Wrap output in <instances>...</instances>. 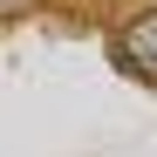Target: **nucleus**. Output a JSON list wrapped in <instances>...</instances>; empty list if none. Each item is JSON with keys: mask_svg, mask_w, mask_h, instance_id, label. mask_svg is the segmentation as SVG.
Masks as SVG:
<instances>
[{"mask_svg": "<svg viewBox=\"0 0 157 157\" xmlns=\"http://www.w3.org/2000/svg\"><path fill=\"white\" fill-rule=\"evenodd\" d=\"M34 7V0H0V21H7V14H28Z\"/></svg>", "mask_w": 157, "mask_h": 157, "instance_id": "obj_2", "label": "nucleus"}, {"mask_svg": "<svg viewBox=\"0 0 157 157\" xmlns=\"http://www.w3.org/2000/svg\"><path fill=\"white\" fill-rule=\"evenodd\" d=\"M116 62L137 75V82H150V89H157V7L130 14L123 28H116Z\"/></svg>", "mask_w": 157, "mask_h": 157, "instance_id": "obj_1", "label": "nucleus"}]
</instances>
